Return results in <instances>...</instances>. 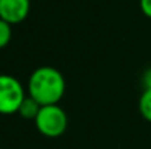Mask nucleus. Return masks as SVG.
I'll use <instances>...</instances> for the list:
<instances>
[{"label":"nucleus","instance_id":"f03ea898","mask_svg":"<svg viewBox=\"0 0 151 149\" xmlns=\"http://www.w3.org/2000/svg\"><path fill=\"white\" fill-rule=\"evenodd\" d=\"M37 130L47 136V138H57L65 133L68 127V115L62 107L57 104L54 105H43L34 120Z\"/></svg>","mask_w":151,"mask_h":149},{"label":"nucleus","instance_id":"6e6552de","mask_svg":"<svg viewBox=\"0 0 151 149\" xmlns=\"http://www.w3.org/2000/svg\"><path fill=\"white\" fill-rule=\"evenodd\" d=\"M139 6H141V10L144 12V15L151 18V0H139Z\"/></svg>","mask_w":151,"mask_h":149},{"label":"nucleus","instance_id":"0eeeda50","mask_svg":"<svg viewBox=\"0 0 151 149\" xmlns=\"http://www.w3.org/2000/svg\"><path fill=\"white\" fill-rule=\"evenodd\" d=\"M10 37H12L10 24H7L6 21L0 19V48H3V47H6L9 44Z\"/></svg>","mask_w":151,"mask_h":149},{"label":"nucleus","instance_id":"f257e3e1","mask_svg":"<svg viewBox=\"0 0 151 149\" xmlns=\"http://www.w3.org/2000/svg\"><path fill=\"white\" fill-rule=\"evenodd\" d=\"M63 75L50 66L35 69L28 81V95L34 98L41 107L57 104L65 94Z\"/></svg>","mask_w":151,"mask_h":149},{"label":"nucleus","instance_id":"20e7f679","mask_svg":"<svg viewBox=\"0 0 151 149\" xmlns=\"http://www.w3.org/2000/svg\"><path fill=\"white\" fill-rule=\"evenodd\" d=\"M29 13V0H0V19L19 24Z\"/></svg>","mask_w":151,"mask_h":149},{"label":"nucleus","instance_id":"39448f33","mask_svg":"<svg viewBox=\"0 0 151 149\" xmlns=\"http://www.w3.org/2000/svg\"><path fill=\"white\" fill-rule=\"evenodd\" d=\"M41 105L35 101L34 98H31L29 95L25 97V99L22 101L19 110H18V114L22 117V118H28V120H35L38 111H40Z\"/></svg>","mask_w":151,"mask_h":149},{"label":"nucleus","instance_id":"1a4fd4ad","mask_svg":"<svg viewBox=\"0 0 151 149\" xmlns=\"http://www.w3.org/2000/svg\"><path fill=\"white\" fill-rule=\"evenodd\" d=\"M142 83L145 86V89H151V67L144 73V78H142Z\"/></svg>","mask_w":151,"mask_h":149},{"label":"nucleus","instance_id":"423d86ee","mask_svg":"<svg viewBox=\"0 0 151 149\" xmlns=\"http://www.w3.org/2000/svg\"><path fill=\"white\" fill-rule=\"evenodd\" d=\"M138 107H139L141 115L147 121H151V89H144V92L139 98Z\"/></svg>","mask_w":151,"mask_h":149},{"label":"nucleus","instance_id":"7ed1b4c3","mask_svg":"<svg viewBox=\"0 0 151 149\" xmlns=\"http://www.w3.org/2000/svg\"><path fill=\"white\" fill-rule=\"evenodd\" d=\"M25 97L24 86L16 78L0 75V114L18 113Z\"/></svg>","mask_w":151,"mask_h":149}]
</instances>
